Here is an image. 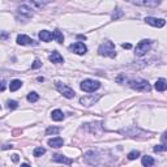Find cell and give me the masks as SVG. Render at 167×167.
I'll list each match as a JSON object with an SVG mask.
<instances>
[{
	"mask_svg": "<svg viewBox=\"0 0 167 167\" xmlns=\"http://www.w3.org/2000/svg\"><path fill=\"white\" fill-rule=\"evenodd\" d=\"M98 54L101 56H109V58H115L116 51H115V45L111 41H105L98 48Z\"/></svg>",
	"mask_w": 167,
	"mask_h": 167,
	"instance_id": "obj_1",
	"label": "cell"
},
{
	"mask_svg": "<svg viewBox=\"0 0 167 167\" xmlns=\"http://www.w3.org/2000/svg\"><path fill=\"white\" fill-rule=\"evenodd\" d=\"M128 84L133 90H139V91H150L151 90L150 84L146 80H142V78H139V80H132Z\"/></svg>",
	"mask_w": 167,
	"mask_h": 167,
	"instance_id": "obj_2",
	"label": "cell"
},
{
	"mask_svg": "<svg viewBox=\"0 0 167 167\" xmlns=\"http://www.w3.org/2000/svg\"><path fill=\"white\" fill-rule=\"evenodd\" d=\"M80 87H81V90L86 91V93H93V91H95V90H98L101 87V82L87 78V80H84L80 84Z\"/></svg>",
	"mask_w": 167,
	"mask_h": 167,
	"instance_id": "obj_3",
	"label": "cell"
},
{
	"mask_svg": "<svg viewBox=\"0 0 167 167\" xmlns=\"http://www.w3.org/2000/svg\"><path fill=\"white\" fill-rule=\"evenodd\" d=\"M55 86H56V89L60 91L63 95H64L65 98H68V99H72V98L76 95L75 90L71 89V87L68 86V85H65V84H63V82H60V81H56V82H55Z\"/></svg>",
	"mask_w": 167,
	"mask_h": 167,
	"instance_id": "obj_4",
	"label": "cell"
},
{
	"mask_svg": "<svg viewBox=\"0 0 167 167\" xmlns=\"http://www.w3.org/2000/svg\"><path fill=\"white\" fill-rule=\"evenodd\" d=\"M151 47V41L150 39H142L141 42H139V45L136 46V56H144L146 52L150 50Z\"/></svg>",
	"mask_w": 167,
	"mask_h": 167,
	"instance_id": "obj_5",
	"label": "cell"
},
{
	"mask_svg": "<svg viewBox=\"0 0 167 167\" xmlns=\"http://www.w3.org/2000/svg\"><path fill=\"white\" fill-rule=\"evenodd\" d=\"M121 133L123 135H127L128 137H139V135L141 137H148V135H149V133H145L144 131L136 128V127H131V128H128V129L121 131Z\"/></svg>",
	"mask_w": 167,
	"mask_h": 167,
	"instance_id": "obj_6",
	"label": "cell"
},
{
	"mask_svg": "<svg viewBox=\"0 0 167 167\" xmlns=\"http://www.w3.org/2000/svg\"><path fill=\"white\" fill-rule=\"evenodd\" d=\"M99 98H101V95H86V97L80 98V103L85 107H90L99 101Z\"/></svg>",
	"mask_w": 167,
	"mask_h": 167,
	"instance_id": "obj_7",
	"label": "cell"
},
{
	"mask_svg": "<svg viewBox=\"0 0 167 167\" xmlns=\"http://www.w3.org/2000/svg\"><path fill=\"white\" fill-rule=\"evenodd\" d=\"M69 50L72 52L77 54V55H85L86 51H87V47L81 42H76V43H73V45L69 46Z\"/></svg>",
	"mask_w": 167,
	"mask_h": 167,
	"instance_id": "obj_8",
	"label": "cell"
},
{
	"mask_svg": "<svg viewBox=\"0 0 167 167\" xmlns=\"http://www.w3.org/2000/svg\"><path fill=\"white\" fill-rule=\"evenodd\" d=\"M145 22L154 28H163L166 25L165 18H155V17H145Z\"/></svg>",
	"mask_w": 167,
	"mask_h": 167,
	"instance_id": "obj_9",
	"label": "cell"
},
{
	"mask_svg": "<svg viewBox=\"0 0 167 167\" xmlns=\"http://www.w3.org/2000/svg\"><path fill=\"white\" fill-rule=\"evenodd\" d=\"M17 43H18V45H21V46H32V45L35 46V45H38V43L34 42L30 37L24 35V34H20V35H17Z\"/></svg>",
	"mask_w": 167,
	"mask_h": 167,
	"instance_id": "obj_10",
	"label": "cell"
},
{
	"mask_svg": "<svg viewBox=\"0 0 167 167\" xmlns=\"http://www.w3.org/2000/svg\"><path fill=\"white\" fill-rule=\"evenodd\" d=\"M48 145L51 146V148H61L63 145H64V140L61 139V137H54V139H50L48 140Z\"/></svg>",
	"mask_w": 167,
	"mask_h": 167,
	"instance_id": "obj_11",
	"label": "cell"
},
{
	"mask_svg": "<svg viewBox=\"0 0 167 167\" xmlns=\"http://www.w3.org/2000/svg\"><path fill=\"white\" fill-rule=\"evenodd\" d=\"M48 59H50L51 63H55V64H61V63H64V59H63V56L58 51H54L51 55L48 56Z\"/></svg>",
	"mask_w": 167,
	"mask_h": 167,
	"instance_id": "obj_12",
	"label": "cell"
},
{
	"mask_svg": "<svg viewBox=\"0 0 167 167\" xmlns=\"http://www.w3.org/2000/svg\"><path fill=\"white\" fill-rule=\"evenodd\" d=\"M52 161H54V162H59V163L72 165V159H71V158H67L65 155H61V154H55V155L52 157Z\"/></svg>",
	"mask_w": 167,
	"mask_h": 167,
	"instance_id": "obj_13",
	"label": "cell"
},
{
	"mask_svg": "<svg viewBox=\"0 0 167 167\" xmlns=\"http://www.w3.org/2000/svg\"><path fill=\"white\" fill-rule=\"evenodd\" d=\"M38 37H39V39H41L42 42H50V41H52V33L51 32H48V30H42V32H39V34H38Z\"/></svg>",
	"mask_w": 167,
	"mask_h": 167,
	"instance_id": "obj_14",
	"label": "cell"
},
{
	"mask_svg": "<svg viewBox=\"0 0 167 167\" xmlns=\"http://www.w3.org/2000/svg\"><path fill=\"white\" fill-rule=\"evenodd\" d=\"M154 87H155L157 91H165L167 89V81L165 78H159V80H157Z\"/></svg>",
	"mask_w": 167,
	"mask_h": 167,
	"instance_id": "obj_15",
	"label": "cell"
},
{
	"mask_svg": "<svg viewBox=\"0 0 167 167\" xmlns=\"http://www.w3.org/2000/svg\"><path fill=\"white\" fill-rule=\"evenodd\" d=\"M65 117V115L63 114V111L61 110H54L52 112H51V119L54 120V121H61Z\"/></svg>",
	"mask_w": 167,
	"mask_h": 167,
	"instance_id": "obj_16",
	"label": "cell"
},
{
	"mask_svg": "<svg viewBox=\"0 0 167 167\" xmlns=\"http://www.w3.org/2000/svg\"><path fill=\"white\" fill-rule=\"evenodd\" d=\"M132 4H135V6H144V7H157L161 4V2L159 0H153V2H132Z\"/></svg>",
	"mask_w": 167,
	"mask_h": 167,
	"instance_id": "obj_17",
	"label": "cell"
},
{
	"mask_svg": "<svg viewBox=\"0 0 167 167\" xmlns=\"http://www.w3.org/2000/svg\"><path fill=\"white\" fill-rule=\"evenodd\" d=\"M141 163L144 167H151L154 163H155V161L153 157H150V155H145V157H142V159H141Z\"/></svg>",
	"mask_w": 167,
	"mask_h": 167,
	"instance_id": "obj_18",
	"label": "cell"
},
{
	"mask_svg": "<svg viewBox=\"0 0 167 167\" xmlns=\"http://www.w3.org/2000/svg\"><path fill=\"white\" fill-rule=\"evenodd\" d=\"M21 86H22V82L21 81H20V80H13L11 84H9V90H11V91H16Z\"/></svg>",
	"mask_w": 167,
	"mask_h": 167,
	"instance_id": "obj_19",
	"label": "cell"
},
{
	"mask_svg": "<svg viewBox=\"0 0 167 167\" xmlns=\"http://www.w3.org/2000/svg\"><path fill=\"white\" fill-rule=\"evenodd\" d=\"M52 38L55 39V41L58 43H63V41H64V35H63V33L60 30H55L52 33Z\"/></svg>",
	"mask_w": 167,
	"mask_h": 167,
	"instance_id": "obj_20",
	"label": "cell"
},
{
	"mask_svg": "<svg viewBox=\"0 0 167 167\" xmlns=\"http://www.w3.org/2000/svg\"><path fill=\"white\" fill-rule=\"evenodd\" d=\"M18 12L22 13V14H25V16H28V17H32V16H33L32 9L28 8L26 6H21V7H20V8H18Z\"/></svg>",
	"mask_w": 167,
	"mask_h": 167,
	"instance_id": "obj_21",
	"label": "cell"
},
{
	"mask_svg": "<svg viewBox=\"0 0 167 167\" xmlns=\"http://www.w3.org/2000/svg\"><path fill=\"white\" fill-rule=\"evenodd\" d=\"M45 153H46V149L42 148V146H39V148H35V149H34V151H33L34 157H42Z\"/></svg>",
	"mask_w": 167,
	"mask_h": 167,
	"instance_id": "obj_22",
	"label": "cell"
},
{
	"mask_svg": "<svg viewBox=\"0 0 167 167\" xmlns=\"http://www.w3.org/2000/svg\"><path fill=\"white\" fill-rule=\"evenodd\" d=\"M39 99V95L37 94V93L35 91H32V93H29V94H28V101L29 102H37Z\"/></svg>",
	"mask_w": 167,
	"mask_h": 167,
	"instance_id": "obj_23",
	"label": "cell"
},
{
	"mask_svg": "<svg viewBox=\"0 0 167 167\" xmlns=\"http://www.w3.org/2000/svg\"><path fill=\"white\" fill-rule=\"evenodd\" d=\"M60 132V128H56V127H50V128L46 129V135H58Z\"/></svg>",
	"mask_w": 167,
	"mask_h": 167,
	"instance_id": "obj_24",
	"label": "cell"
},
{
	"mask_svg": "<svg viewBox=\"0 0 167 167\" xmlns=\"http://www.w3.org/2000/svg\"><path fill=\"white\" fill-rule=\"evenodd\" d=\"M128 157V159L129 161H133V159H137L140 157V151H137V150H133V151H131V153L127 155Z\"/></svg>",
	"mask_w": 167,
	"mask_h": 167,
	"instance_id": "obj_25",
	"label": "cell"
},
{
	"mask_svg": "<svg viewBox=\"0 0 167 167\" xmlns=\"http://www.w3.org/2000/svg\"><path fill=\"white\" fill-rule=\"evenodd\" d=\"M153 150L155 151V153H158V151H166V150H167V145H166V144H162V145H155Z\"/></svg>",
	"mask_w": 167,
	"mask_h": 167,
	"instance_id": "obj_26",
	"label": "cell"
},
{
	"mask_svg": "<svg viewBox=\"0 0 167 167\" xmlns=\"http://www.w3.org/2000/svg\"><path fill=\"white\" fill-rule=\"evenodd\" d=\"M7 106H8L9 110H14V109H17V107H18V103L16 101H8L7 102Z\"/></svg>",
	"mask_w": 167,
	"mask_h": 167,
	"instance_id": "obj_27",
	"label": "cell"
},
{
	"mask_svg": "<svg viewBox=\"0 0 167 167\" xmlns=\"http://www.w3.org/2000/svg\"><path fill=\"white\" fill-rule=\"evenodd\" d=\"M39 67H42V63H41V60L35 59V60H34V63L32 64V68H33V69H37V68H39Z\"/></svg>",
	"mask_w": 167,
	"mask_h": 167,
	"instance_id": "obj_28",
	"label": "cell"
},
{
	"mask_svg": "<svg viewBox=\"0 0 167 167\" xmlns=\"http://www.w3.org/2000/svg\"><path fill=\"white\" fill-rule=\"evenodd\" d=\"M8 38H9V34L7 32H0V39H4V41H6Z\"/></svg>",
	"mask_w": 167,
	"mask_h": 167,
	"instance_id": "obj_29",
	"label": "cell"
},
{
	"mask_svg": "<svg viewBox=\"0 0 167 167\" xmlns=\"http://www.w3.org/2000/svg\"><path fill=\"white\" fill-rule=\"evenodd\" d=\"M6 82H4V81H0V91H4V90H6Z\"/></svg>",
	"mask_w": 167,
	"mask_h": 167,
	"instance_id": "obj_30",
	"label": "cell"
},
{
	"mask_svg": "<svg viewBox=\"0 0 167 167\" xmlns=\"http://www.w3.org/2000/svg\"><path fill=\"white\" fill-rule=\"evenodd\" d=\"M12 161H13V162H18V155H17V154H13V155H12Z\"/></svg>",
	"mask_w": 167,
	"mask_h": 167,
	"instance_id": "obj_31",
	"label": "cell"
},
{
	"mask_svg": "<svg viewBox=\"0 0 167 167\" xmlns=\"http://www.w3.org/2000/svg\"><path fill=\"white\" fill-rule=\"evenodd\" d=\"M121 47H123V48H131L132 46L129 45V43H123V45H121Z\"/></svg>",
	"mask_w": 167,
	"mask_h": 167,
	"instance_id": "obj_32",
	"label": "cell"
},
{
	"mask_svg": "<svg viewBox=\"0 0 167 167\" xmlns=\"http://www.w3.org/2000/svg\"><path fill=\"white\" fill-rule=\"evenodd\" d=\"M13 148V145H6V146H3V149H12Z\"/></svg>",
	"mask_w": 167,
	"mask_h": 167,
	"instance_id": "obj_33",
	"label": "cell"
},
{
	"mask_svg": "<svg viewBox=\"0 0 167 167\" xmlns=\"http://www.w3.org/2000/svg\"><path fill=\"white\" fill-rule=\"evenodd\" d=\"M77 38H78V39H84V41H85V39H86V37H85V35H78Z\"/></svg>",
	"mask_w": 167,
	"mask_h": 167,
	"instance_id": "obj_34",
	"label": "cell"
},
{
	"mask_svg": "<svg viewBox=\"0 0 167 167\" xmlns=\"http://www.w3.org/2000/svg\"><path fill=\"white\" fill-rule=\"evenodd\" d=\"M21 167H32V166H29L28 163H24V165H21Z\"/></svg>",
	"mask_w": 167,
	"mask_h": 167,
	"instance_id": "obj_35",
	"label": "cell"
}]
</instances>
